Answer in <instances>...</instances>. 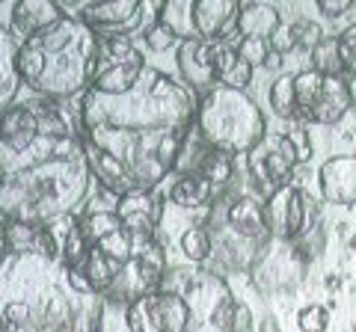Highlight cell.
<instances>
[{
  "instance_id": "cell-14",
  "label": "cell",
  "mask_w": 356,
  "mask_h": 332,
  "mask_svg": "<svg viewBox=\"0 0 356 332\" xmlns=\"http://www.w3.org/2000/svg\"><path fill=\"white\" fill-rule=\"evenodd\" d=\"M65 9V15H74L77 21H83L89 30H95L98 36H125L128 30H134L143 21L146 6L140 0H95V3H60Z\"/></svg>"
},
{
  "instance_id": "cell-2",
  "label": "cell",
  "mask_w": 356,
  "mask_h": 332,
  "mask_svg": "<svg viewBox=\"0 0 356 332\" xmlns=\"http://www.w3.org/2000/svg\"><path fill=\"white\" fill-rule=\"evenodd\" d=\"M92 169L83 140L51 101L15 104L0 116V217L51 229L83 211Z\"/></svg>"
},
{
  "instance_id": "cell-13",
  "label": "cell",
  "mask_w": 356,
  "mask_h": 332,
  "mask_svg": "<svg viewBox=\"0 0 356 332\" xmlns=\"http://www.w3.org/2000/svg\"><path fill=\"white\" fill-rule=\"evenodd\" d=\"M187 320L191 315L184 297L170 285L125 308V324L131 332H187Z\"/></svg>"
},
{
  "instance_id": "cell-30",
  "label": "cell",
  "mask_w": 356,
  "mask_h": 332,
  "mask_svg": "<svg viewBox=\"0 0 356 332\" xmlns=\"http://www.w3.org/2000/svg\"><path fill=\"white\" fill-rule=\"evenodd\" d=\"M143 39H146L149 51H154V53H161V51H170V48H175V45H181L175 33H172L170 27H163L158 18H154L152 24L146 27V33H143Z\"/></svg>"
},
{
  "instance_id": "cell-8",
  "label": "cell",
  "mask_w": 356,
  "mask_h": 332,
  "mask_svg": "<svg viewBox=\"0 0 356 332\" xmlns=\"http://www.w3.org/2000/svg\"><path fill=\"white\" fill-rule=\"evenodd\" d=\"M297 122L306 125H336L353 104L348 74H321L306 69L297 74Z\"/></svg>"
},
{
  "instance_id": "cell-16",
  "label": "cell",
  "mask_w": 356,
  "mask_h": 332,
  "mask_svg": "<svg viewBox=\"0 0 356 332\" xmlns=\"http://www.w3.org/2000/svg\"><path fill=\"white\" fill-rule=\"evenodd\" d=\"M178 81L187 83L193 92H211L217 86V65H214V42L187 39L178 45L175 53Z\"/></svg>"
},
{
  "instance_id": "cell-33",
  "label": "cell",
  "mask_w": 356,
  "mask_h": 332,
  "mask_svg": "<svg viewBox=\"0 0 356 332\" xmlns=\"http://www.w3.org/2000/svg\"><path fill=\"white\" fill-rule=\"evenodd\" d=\"M318 9L324 18H339V15H348L350 9H356V3L353 0H321Z\"/></svg>"
},
{
  "instance_id": "cell-4",
  "label": "cell",
  "mask_w": 356,
  "mask_h": 332,
  "mask_svg": "<svg viewBox=\"0 0 356 332\" xmlns=\"http://www.w3.org/2000/svg\"><path fill=\"white\" fill-rule=\"evenodd\" d=\"M98 33L89 30L74 15L60 18L44 27L18 48V74L21 83L42 101L60 104L74 95H86L92 86Z\"/></svg>"
},
{
  "instance_id": "cell-23",
  "label": "cell",
  "mask_w": 356,
  "mask_h": 332,
  "mask_svg": "<svg viewBox=\"0 0 356 332\" xmlns=\"http://www.w3.org/2000/svg\"><path fill=\"white\" fill-rule=\"evenodd\" d=\"M241 39H273L280 33V9L273 3H241Z\"/></svg>"
},
{
  "instance_id": "cell-20",
  "label": "cell",
  "mask_w": 356,
  "mask_h": 332,
  "mask_svg": "<svg viewBox=\"0 0 356 332\" xmlns=\"http://www.w3.org/2000/svg\"><path fill=\"white\" fill-rule=\"evenodd\" d=\"M18 48L21 42L13 36V30L0 24V116L18 104V90L24 86L18 74Z\"/></svg>"
},
{
  "instance_id": "cell-9",
  "label": "cell",
  "mask_w": 356,
  "mask_h": 332,
  "mask_svg": "<svg viewBox=\"0 0 356 332\" xmlns=\"http://www.w3.org/2000/svg\"><path fill=\"white\" fill-rule=\"evenodd\" d=\"M243 160H247V184L252 196H259L261 202L291 184V175L300 166L288 134H267Z\"/></svg>"
},
{
  "instance_id": "cell-11",
  "label": "cell",
  "mask_w": 356,
  "mask_h": 332,
  "mask_svg": "<svg viewBox=\"0 0 356 332\" xmlns=\"http://www.w3.org/2000/svg\"><path fill=\"white\" fill-rule=\"evenodd\" d=\"M306 270H309V256L300 243L270 238L261 247L259 258L252 261L250 279L261 294H282V291H294L303 282Z\"/></svg>"
},
{
  "instance_id": "cell-36",
  "label": "cell",
  "mask_w": 356,
  "mask_h": 332,
  "mask_svg": "<svg viewBox=\"0 0 356 332\" xmlns=\"http://www.w3.org/2000/svg\"><path fill=\"white\" fill-rule=\"evenodd\" d=\"M0 332H9V324H6V317H3V312H0Z\"/></svg>"
},
{
  "instance_id": "cell-15",
  "label": "cell",
  "mask_w": 356,
  "mask_h": 332,
  "mask_svg": "<svg viewBox=\"0 0 356 332\" xmlns=\"http://www.w3.org/2000/svg\"><path fill=\"white\" fill-rule=\"evenodd\" d=\"M175 172H193V175L205 179L211 187H214L217 196H222L226 193V187H229V181L235 179V158H229V154L211 149L193 128V134L187 137V146L181 151V158H178Z\"/></svg>"
},
{
  "instance_id": "cell-28",
  "label": "cell",
  "mask_w": 356,
  "mask_h": 332,
  "mask_svg": "<svg viewBox=\"0 0 356 332\" xmlns=\"http://www.w3.org/2000/svg\"><path fill=\"white\" fill-rule=\"evenodd\" d=\"M238 53H241L243 63L252 65V69H264L267 60H270V53H273V45H270V39H241Z\"/></svg>"
},
{
  "instance_id": "cell-1",
  "label": "cell",
  "mask_w": 356,
  "mask_h": 332,
  "mask_svg": "<svg viewBox=\"0 0 356 332\" xmlns=\"http://www.w3.org/2000/svg\"><path fill=\"white\" fill-rule=\"evenodd\" d=\"M196 92L161 69H146L125 95L89 90L77 113V131L92 179L116 199L158 190L175 172L196 128Z\"/></svg>"
},
{
  "instance_id": "cell-34",
  "label": "cell",
  "mask_w": 356,
  "mask_h": 332,
  "mask_svg": "<svg viewBox=\"0 0 356 332\" xmlns=\"http://www.w3.org/2000/svg\"><path fill=\"white\" fill-rule=\"evenodd\" d=\"M9 256V231H6V219L0 217V264Z\"/></svg>"
},
{
  "instance_id": "cell-37",
  "label": "cell",
  "mask_w": 356,
  "mask_h": 332,
  "mask_svg": "<svg viewBox=\"0 0 356 332\" xmlns=\"http://www.w3.org/2000/svg\"><path fill=\"white\" fill-rule=\"evenodd\" d=\"M350 249H353V252H356V235H353V238H350Z\"/></svg>"
},
{
  "instance_id": "cell-19",
  "label": "cell",
  "mask_w": 356,
  "mask_h": 332,
  "mask_svg": "<svg viewBox=\"0 0 356 332\" xmlns=\"http://www.w3.org/2000/svg\"><path fill=\"white\" fill-rule=\"evenodd\" d=\"M60 18H65V9L60 3H51V0H21V3H13L9 30H13L15 39L27 42L44 27L57 24Z\"/></svg>"
},
{
  "instance_id": "cell-31",
  "label": "cell",
  "mask_w": 356,
  "mask_h": 332,
  "mask_svg": "<svg viewBox=\"0 0 356 332\" xmlns=\"http://www.w3.org/2000/svg\"><path fill=\"white\" fill-rule=\"evenodd\" d=\"M339 53L344 72L356 77V24H350L344 33H339Z\"/></svg>"
},
{
  "instance_id": "cell-18",
  "label": "cell",
  "mask_w": 356,
  "mask_h": 332,
  "mask_svg": "<svg viewBox=\"0 0 356 332\" xmlns=\"http://www.w3.org/2000/svg\"><path fill=\"white\" fill-rule=\"evenodd\" d=\"M318 193L330 205H356V158L336 154L321 163L318 169Z\"/></svg>"
},
{
  "instance_id": "cell-24",
  "label": "cell",
  "mask_w": 356,
  "mask_h": 332,
  "mask_svg": "<svg viewBox=\"0 0 356 332\" xmlns=\"http://www.w3.org/2000/svg\"><path fill=\"white\" fill-rule=\"evenodd\" d=\"M297 74H280L267 90V101H270L273 113L280 119H297Z\"/></svg>"
},
{
  "instance_id": "cell-26",
  "label": "cell",
  "mask_w": 356,
  "mask_h": 332,
  "mask_svg": "<svg viewBox=\"0 0 356 332\" xmlns=\"http://www.w3.org/2000/svg\"><path fill=\"white\" fill-rule=\"evenodd\" d=\"M312 69L321 72V74H344L341 53H339V36L318 42V48L312 51Z\"/></svg>"
},
{
  "instance_id": "cell-3",
  "label": "cell",
  "mask_w": 356,
  "mask_h": 332,
  "mask_svg": "<svg viewBox=\"0 0 356 332\" xmlns=\"http://www.w3.org/2000/svg\"><path fill=\"white\" fill-rule=\"evenodd\" d=\"M60 261L81 273L107 306L128 308L166 282V252L158 235L131 231L116 211L77 214Z\"/></svg>"
},
{
  "instance_id": "cell-12",
  "label": "cell",
  "mask_w": 356,
  "mask_h": 332,
  "mask_svg": "<svg viewBox=\"0 0 356 332\" xmlns=\"http://www.w3.org/2000/svg\"><path fill=\"white\" fill-rule=\"evenodd\" d=\"M321 205L318 199L306 193L300 184H288L264 202V219L276 240H303L318 229Z\"/></svg>"
},
{
  "instance_id": "cell-21",
  "label": "cell",
  "mask_w": 356,
  "mask_h": 332,
  "mask_svg": "<svg viewBox=\"0 0 356 332\" xmlns=\"http://www.w3.org/2000/svg\"><path fill=\"white\" fill-rule=\"evenodd\" d=\"M214 199H217V190L193 172H175L170 187H166V202H172L175 208H184V211L211 208Z\"/></svg>"
},
{
  "instance_id": "cell-29",
  "label": "cell",
  "mask_w": 356,
  "mask_h": 332,
  "mask_svg": "<svg viewBox=\"0 0 356 332\" xmlns=\"http://www.w3.org/2000/svg\"><path fill=\"white\" fill-rule=\"evenodd\" d=\"M297 326H300V332H327V326H330V308L321 306V303L306 306L303 312L297 315Z\"/></svg>"
},
{
  "instance_id": "cell-25",
  "label": "cell",
  "mask_w": 356,
  "mask_h": 332,
  "mask_svg": "<svg viewBox=\"0 0 356 332\" xmlns=\"http://www.w3.org/2000/svg\"><path fill=\"white\" fill-rule=\"evenodd\" d=\"M178 247H181V256L193 264H205L214 256V240H211V231L205 226L184 229V235L178 238Z\"/></svg>"
},
{
  "instance_id": "cell-5",
  "label": "cell",
  "mask_w": 356,
  "mask_h": 332,
  "mask_svg": "<svg viewBox=\"0 0 356 332\" xmlns=\"http://www.w3.org/2000/svg\"><path fill=\"white\" fill-rule=\"evenodd\" d=\"M196 134L229 158H247L267 137V122L247 92L214 86L199 98Z\"/></svg>"
},
{
  "instance_id": "cell-35",
  "label": "cell",
  "mask_w": 356,
  "mask_h": 332,
  "mask_svg": "<svg viewBox=\"0 0 356 332\" xmlns=\"http://www.w3.org/2000/svg\"><path fill=\"white\" fill-rule=\"evenodd\" d=\"M280 65H282V53L273 48V53H270V60H267V65H264V69H280Z\"/></svg>"
},
{
  "instance_id": "cell-10",
  "label": "cell",
  "mask_w": 356,
  "mask_h": 332,
  "mask_svg": "<svg viewBox=\"0 0 356 332\" xmlns=\"http://www.w3.org/2000/svg\"><path fill=\"white\" fill-rule=\"evenodd\" d=\"M146 69L149 65L143 60V51H137L128 36H102L89 90L104 95H125L143 81Z\"/></svg>"
},
{
  "instance_id": "cell-27",
  "label": "cell",
  "mask_w": 356,
  "mask_h": 332,
  "mask_svg": "<svg viewBox=\"0 0 356 332\" xmlns=\"http://www.w3.org/2000/svg\"><path fill=\"white\" fill-rule=\"evenodd\" d=\"M324 39L321 36V27L315 24V21H309V18H297L288 24V42L285 45H291V48H306L309 53L318 48V42Z\"/></svg>"
},
{
  "instance_id": "cell-6",
  "label": "cell",
  "mask_w": 356,
  "mask_h": 332,
  "mask_svg": "<svg viewBox=\"0 0 356 332\" xmlns=\"http://www.w3.org/2000/svg\"><path fill=\"white\" fill-rule=\"evenodd\" d=\"M238 15L241 0H166L154 13L163 27L175 33L178 42H222L238 30Z\"/></svg>"
},
{
  "instance_id": "cell-32",
  "label": "cell",
  "mask_w": 356,
  "mask_h": 332,
  "mask_svg": "<svg viewBox=\"0 0 356 332\" xmlns=\"http://www.w3.org/2000/svg\"><path fill=\"white\" fill-rule=\"evenodd\" d=\"M288 137H291L294 142V151H297V163L303 166L312 160V142H309V134H306V128H294V131H288Z\"/></svg>"
},
{
  "instance_id": "cell-22",
  "label": "cell",
  "mask_w": 356,
  "mask_h": 332,
  "mask_svg": "<svg viewBox=\"0 0 356 332\" xmlns=\"http://www.w3.org/2000/svg\"><path fill=\"white\" fill-rule=\"evenodd\" d=\"M214 65H217V86L226 90H241L247 92V86L252 81V65L241 60L238 45H229V39L214 42Z\"/></svg>"
},
{
  "instance_id": "cell-17",
  "label": "cell",
  "mask_w": 356,
  "mask_h": 332,
  "mask_svg": "<svg viewBox=\"0 0 356 332\" xmlns=\"http://www.w3.org/2000/svg\"><path fill=\"white\" fill-rule=\"evenodd\" d=\"M163 208H166V193L161 190H134L116 199V217L122 219V226L140 231V235H158Z\"/></svg>"
},
{
  "instance_id": "cell-7",
  "label": "cell",
  "mask_w": 356,
  "mask_h": 332,
  "mask_svg": "<svg viewBox=\"0 0 356 332\" xmlns=\"http://www.w3.org/2000/svg\"><path fill=\"white\" fill-rule=\"evenodd\" d=\"M187 303V332H235L238 303L220 273L196 270L178 288Z\"/></svg>"
}]
</instances>
